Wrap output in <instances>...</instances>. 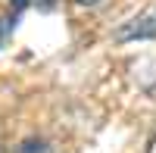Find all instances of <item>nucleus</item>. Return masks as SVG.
I'll list each match as a JSON object with an SVG mask.
<instances>
[{
    "instance_id": "1",
    "label": "nucleus",
    "mask_w": 156,
    "mask_h": 153,
    "mask_svg": "<svg viewBox=\"0 0 156 153\" xmlns=\"http://www.w3.org/2000/svg\"><path fill=\"white\" fill-rule=\"evenodd\" d=\"M119 37H122V41H147V37H156V6L153 9H144L137 19H131L128 25H122Z\"/></svg>"
},
{
    "instance_id": "2",
    "label": "nucleus",
    "mask_w": 156,
    "mask_h": 153,
    "mask_svg": "<svg viewBox=\"0 0 156 153\" xmlns=\"http://www.w3.org/2000/svg\"><path fill=\"white\" fill-rule=\"evenodd\" d=\"M16 153H50V144L41 141V137H28V141H22Z\"/></svg>"
},
{
    "instance_id": "3",
    "label": "nucleus",
    "mask_w": 156,
    "mask_h": 153,
    "mask_svg": "<svg viewBox=\"0 0 156 153\" xmlns=\"http://www.w3.org/2000/svg\"><path fill=\"white\" fill-rule=\"evenodd\" d=\"M75 3H78V6H97L100 0H75Z\"/></svg>"
}]
</instances>
